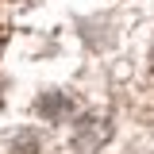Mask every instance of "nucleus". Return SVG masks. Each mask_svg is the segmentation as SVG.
Returning <instances> with one entry per match:
<instances>
[{
	"instance_id": "obj_3",
	"label": "nucleus",
	"mask_w": 154,
	"mask_h": 154,
	"mask_svg": "<svg viewBox=\"0 0 154 154\" xmlns=\"http://www.w3.org/2000/svg\"><path fill=\"white\" fill-rule=\"evenodd\" d=\"M150 69H154V50H150Z\"/></svg>"
},
{
	"instance_id": "obj_1",
	"label": "nucleus",
	"mask_w": 154,
	"mask_h": 154,
	"mask_svg": "<svg viewBox=\"0 0 154 154\" xmlns=\"http://www.w3.org/2000/svg\"><path fill=\"white\" fill-rule=\"evenodd\" d=\"M108 139H112V119L104 112H81L73 123V135H69L73 150H81V154H96Z\"/></svg>"
},
{
	"instance_id": "obj_2",
	"label": "nucleus",
	"mask_w": 154,
	"mask_h": 154,
	"mask_svg": "<svg viewBox=\"0 0 154 154\" xmlns=\"http://www.w3.org/2000/svg\"><path fill=\"white\" fill-rule=\"evenodd\" d=\"M35 108H38V116H42V119L62 123V119H73V116H77V100H73L69 93H42Z\"/></svg>"
}]
</instances>
